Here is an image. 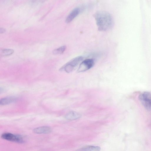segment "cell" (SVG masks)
Masks as SVG:
<instances>
[{
    "label": "cell",
    "mask_w": 151,
    "mask_h": 151,
    "mask_svg": "<svg viewBox=\"0 0 151 151\" xmlns=\"http://www.w3.org/2000/svg\"><path fill=\"white\" fill-rule=\"evenodd\" d=\"M99 30L105 31L110 29L113 26V20L108 12L104 11L96 12L93 15Z\"/></svg>",
    "instance_id": "obj_1"
},
{
    "label": "cell",
    "mask_w": 151,
    "mask_h": 151,
    "mask_svg": "<svg viewBox=\"0 0 151 151\" xmlns=\"http://www.w3.org/2000/svg\"><path fill=\"white\" fill-rule=\"evenodd\" d=\"M83 57L78 56L70 60L60 68V70L65 71L67 73L72 72L75 68L82 61Z\"/></svg>",
    "instance_id": "obj_2"
},
{
    "label": "cell",
    "mask_w": 151,
    "mask_h": 151,
    "mask_svg": "<svg viewBox=\"0 0 151 151\" xmlns=\"http://www.w3.org/2000/svg\"><path fill=\"white\" fill-rule=\"evenodd\" d=\"M139 98L141 103L147 110H151V93L144 92L141 93Z\"/></svg>",
    "instance_id": "obj_3"
},
{
    "label": "cell",
    "mask_w": 151,
    "mask_h": 151,
    "mask_svg": "<svg viewBox=\"0 0 151 151\" xmlns=\"http://www.w3.org/2000/svg\"><path fill=\"white\" fill-rule=\"evenodd\" d=\"M1 137L4 139L11 142L19 143H22L24 142V140L22 137L19 135L7 132L2 134Z\"/></svg>",
    "instance_id": "obj_4"
},
{
    "label": "cell",
    "mask_w": 151,
    "mask_h": 151,
    "mask_svg": "<svg viewBox=\"0 0 151 151\" xmlns=\"http://www.w3.org/2000/svg\"><path fill=\"white\" fill-rule=\"evenodd\" d=\"M94 63V60L93 59H87L84 60L80 64L77 72H82L90 69L93 66Z\"/></svg>",
    "instance_id": "obj_5"
},
{
    "label": "cell",
    "mask_w": 151,
    "mask_h": 151,
    "mask_svg": "<svg viewBox=\"0 0 151 151\" xmlns=\"http://www.w3.org/2000/svg\"><path fill=\"white\" fill-rule=\"evenodd\" d=\"M80 12V9L76 7L73 9L67 17L65 19L66 23L71 22L78 14Z\"/></svg>",
    "instance_id": "obj_6"
},
{
    "label": "cell",
    "mask_w": 151,
    "mask_h": 151,
    "mask_svg": "<svg viewBox=\"0 0 151 151\" xmlns=\"http://www.w3.org/2000/svg\"><path fill=\"white\" fill-rule=\"evenodd\" d=\"M52 131L51 128L48 126H42L37 127L33 129L34 133L37 134H46L50 133Z\"/></svg>",
    "instance_id": "obj_7"
},
{
    "label": "cell",
    "mask_w": 151,
    "mask_h": 151,
    "mask_svg": "<svg viewBox=\"0 0 151 151\" xmlns=\"http://www.w3.org/2000/svg\"><path fill=\"white\" fill-rule=\"evenodd\" d=\"M81 116L79 113L71 111L68 113L65 116L66 119L69 120H73L79 118Z\"/></svg>",
    "instance_id": "obj_8"
},
{
    "label": "cell",
    "mask_w": 151,
    "mask_h": 151,
    "mask_svg": "<svg viewBox=\"0 0 151 151\" xmlns=\"http://www.w3.org/2000/svg\"><path fill=\"white\" fill-rule=\"evenodd\" d=\"M17 100L16 98L13 97H7L0 99V104L2 105H8L15 102Z\"/></svg>",
    "instance_id": "obj_9"
},
{
    "label": "cell",
    "mask_w": 151,
    "mask_h": 151,
    "mask_svg": "<svg viewBox=\"0 0 151 151\" xmlns=\"http://www.w3.org/2000/svg\"><path fill=\"white\" fill-rule=\"evenodd\" d=\"M100 147L98 146L87 145L79 149L78 151H100Z\"/></svg>",
    "instance_id": "obj_10"
},
{
    "label": "cell",
    "mask_w": 151,
    "mask_h": 151,
    "mask_svg": "<svg viewBox=\"0 0 151 151\" xmlns=\"http://www.w3.org/2000/svg\"><path fill=\"white\" fill-rule=\"evenodd\" d=\"M14 52V50L13 49H3L0 50V55L2 56H7L11 55Z\"/></svg>",
    "instance_id": "obj_11"
},
{
    "label": "cell",
    "mask_w": 151,
    "mask_h": 151,
    "mask_svg": "<svg viewBox=\"0 0 151 151\" xmlns=\"http://www.w3.org/2000/svg\"><path fill=\"white\" fill-rule=\"evenodd\" d=\"M66 46L65 45L62 46L59 48L54 50L53 51V54L54 55H59L63 53L66 49Z\"/></svg>",
    "instance_id": "obj_12"
},
{
    "label": "cell",
    "mask_w": 151,
    "mask_h": 151,
    "mask_svg": "<svg viewBox=\"0 0 151 151\" xmlns=\"http://www.w3.org/2000/svg\"><path fill=\"white\" fill-rule=\"evenodd\" d=\"M6 32V30L5 29L3 28H0V33H3Z\"/></svg>",
    "instance_id": "obj_13"
}]
</instances>
